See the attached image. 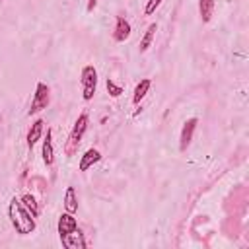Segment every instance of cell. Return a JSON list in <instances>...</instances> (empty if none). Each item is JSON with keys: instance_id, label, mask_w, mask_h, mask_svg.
I'll use <instances>...</instances> for the list:
<instances>
[{"instance_id": "7a4b0ae2", "label": "cell", "mask_w": 249, "mask_h": 249, "mask_svg": "<svg viewBox=\"0 0 249 249\" xmlns=\"http://www.w3.org/2000/svg\"><path fill=\"white\" fill-rule=\"evenodd\" d=\"M88 123H89L88 113H82V115L76 119L74 126H72V130H70V134H68V140H66V144H64V154H66L68 158L78 152V146H80V142H82V136H84V132L88 130Z\"/></svg>"}, {"instance_id": "8992f818", "label": "cell", "mask_w": 249, "mask_h": 249, "mask_svg": "<svg viewBox=\"0 0 249 249\" xmlns=\"http://www.w3.org/2000/svg\"><path fill=\"white\" fill-rule=\"evenodd\" d=\"M58 237H60V241L62 239H66L68 237V233H72L76 228H78V222H76V218H74V214H70V212H64V214H60V218H58Z\"/></svg>"}, {"instance_id": "3957f363", "label": "cell", "mask_w": 249, "mask_h": 249, "mask_svg": "<svg viewBox=\"0 0 249 249\" xmlns=\"http://www.w3.org/2000/svg\"><path fill=\"white\" fill-rule=\"evenodd\" d=\"M80 86H82V97H84V101L93 99L95 89H97V70L91 64H88V66L82 68V72H80Z\"/></svg>"}, {"instance_id": "4fadbf2b", "label": "cell", "mask_w": 249, "mask_h": 249, "mask_svg": "<svg viewBox=\"0 0 249 249\" xmlns=\"http://www.w3.org/2000/svg\"><path fill=\"white\" fill-rule=\"evenodd\" d=\"M64 210L70 212V214L78 212V196H76L74 187H68L66 193H64Z\"/></svg>"}, {"instance_id": "5b68a950", "label": "cell", "mask_w": 249, "mask_h": 249, "mask_svg": "<svg viewBox=\"0 0 249 249\" xmlns=\"http://www.w3.org/2000/svg\"><path fill=\"white\" fill-rule=\"evenodd\" d=\"M196 124H198V119H196V117L185 121L183 128H181V136H179V150H181V152H185V150L189 148V144H191V140H193V134H195V130H196Z\"/></svg>"}, {"instance_id": "ba28073f", "label": "cell", "mask_w": 249, "mask_h": 249, "mask_svg": "<svg viewBox=\"0 0 249 249\" xmlns=\"http://www.w3.org/2000/svg\"><path fill=\"white\" fill-rule=\"evenodd\" d=\"M41 156H43V163L47 167H51L54 163V148H53V130L47 128V136L43 140V148H41Z\"/></svg>"}, {"instance_id": "30bf717a", "label": "cell", "mask_w": 249, "mask_h": 249, "mask_svg": "<svg viewBox=\"0 0 249 249\" xmlns=\"http://www.w3.org/2000/svg\"><path fill=\"white\" fill-rule=\"evenodd\" d=\"M101 160V152L99 150H95V148H89V150H86L84 152V156L80 158V171H88L93 163H97Z\"/></svg>"}, {"instance_id": "52a82bcc", "label": "cell", "mask_w": 249, "mask_h": 249, "mask_svg": "<svg viewBox=\"0 0 249 249\" xmlns=\"http://www.w3.org/2000/svg\"><path fill=\"white\" fill-rule=\"evenodd\" d=\"M130 21L123 16H117V21H115V29H113V41L117 43H124L128 37H130Z\"/></svg>"}, {"instance_id": "7c38bea8", "label": "cell", "mask_w": 249, "mask_h": 249, "mask_svg": "<svg viewBox=\"0 0 249 249\" xmlns=\"http://www.w3.org/2000/svg\"><path fill=\"white\" fill-rule=\"evenodd\" d=\"M150 86H152V80H150V78H142V80L136 84V88H134V91H132V103H134V105H138V103L146 97Z\"/></svg>"}, {"instance_id": "e0dca14e", "label": "cell", "mask_w": 249, "mask_h": 249, "mask_svg": "<svg viewBox=\"0 0 249 249\" xmlns=\"http://www.w3.org/2000/svg\"><path fill=\"white\" fill-rule=\"evenodd\" d=\"M105 88H107V93L111 95V97H121L123 95V88L119 86V84H115L111 78H107V82H105Z\"/></svg>"}, {"instance_id": "d6986e66", "label": "cell", "mask_w": 249, "mask_h": 249, "mask_svg": "<svg viewBox=\"0 0 249 249\" xmlns=\"http://www.w3.org/2000/svg\"><path fill=\"white\" fill-rule=\"evenodd\" d=\"M95 6H97V0H88L86 10H88V12H93V10H95Z\"/></svg>"}, {"instance_id": "2e32d148", "label": "cell", "mask_w": 249, "mask_h": 249, "mask_svg": "<svg viewBox=\"0 0 249 249\" xmlns=\"http://www.w3.org/2000/svg\"><path fill=\"white\" fill-rule=\"evenodd\" d=\"M19 200H21V204H23V206H25V208L35 216V218L39 216V206H37V200H35V196H33V195L25 193V195H21V198H19Z\"/></svg>"}, {"instance_id": "5bb4252c", "label": "cell", "mask_w": 249, "mask_h": 249, "mask_svg": "<svg viewBox=\"0 0 249 249\" xmlns=\"http://www.w3.org/2000/svg\"><path fill=\"white\" fill-rule=\"evenodd\" d=\"M198 14L202 23H208L214 16V0H198Z\"/></svg>"}, {"instance_id": "9a60e30c", "label": "cell", "mask_w": 249, "mask_h": 249, "mask_svg": "<svg viewBox=\"0 0 249 249\" xmlns=\"http://www.w3.org/2000/svg\"><path fill=\"white\" fill-rule=\"evenodd\" d=\"M156 31H158V23H150L148 27H146V33L142 35V39H140V53H146L148 49H150V45H152V41H154V35H156Z\"/></svg>"}, {"instance_id": "277c9868", "label": "cell", "mask_w": 249, "mask_h": 249, "mask_svg": "<svg viewBox=\"0 0 249 249\" xmlns=\"http://www.w3.org/2000/svg\"><path fill=\"white\" fill-rule=\"evenodd\" d=\"M49 103H51V88H49L47 84L39 82V84L35 86V93H33V99H31V105H29L27 115L31 117V115H35V113L47 109Z\"/></svg>"}, {"instance_id": "8fae6325", "label": "cell", "mask_w": 249, "mask_h": 249, "mask_svg": "<svg viewBox=\"0 0 249 249\" xmlns=\"http://www.w3.org/2000/svg\"><path fill=\"white\" fill-rule=\"evenodd\" d=\"M62 245L66 249H84L86 247V239H84V233L76 228L72 233H68L66 239H62Z\"/></svg>"}, {"instance_id": "9c48e42d", "label": "cell", "mask_w": 249, "mask_h": 249, "mask_svg": "<svg viewBox=\"0 0 249 249\" xmlns=\"http://www.w3.org/2000/svg\"><path fill=\"white\" fill-rule=\"evenodd\" d=\"M43 126H45V121H43V119H35V121L31 123V126H29V130H27V146H29V148H33V146L39 142V138H41V134H43Z\"/></svg>"}, {"instance_id": "ac0fdd59", "label": "cell", "mask_w": 249, "mask_h": 249, "mask_svg": "<svg viewBox=\"0 0 249 249\" xmlns=\"http://www.w3.org/2000/svg\"><path fill=\"white\" fill-rule=\"evenodd\" d=\"M160 4H161V0H148L146 6H144V16H152Z\"/></svg>"}, {"instance_id": "6da1fadb", "label": "cell", "mask_w": 249, "mask_h": 249, "mask_svg": "<svg viewBox=\"0 0 249 249\" xmlns=\"http://www.w3.org/2000/svg\"><path fill=\"white\" fill-rule=\"evenodd\" d=\"M8 216H10V222L14 226V230L19 233V235H27L31 231H35V216L21 204L19 198H12L10 204H8Z\"/></svg>"}]
</instances>
